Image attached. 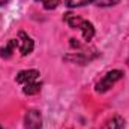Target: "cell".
I'll return each mask as SVG.
<instances>
[{"mask_svg": "<svg viewBox=\"0 0 129 129\" xmlns=\"http://www.w3.org/2000/svg\"><path fill=\"white\" fill-rule=\"evenodd\" d=\"M38 80H39V72L36 69L21 71L17 75V83L23 84L24 95H35L41 90V83Z\"/></svg>", "mask_w": 129, "mask_h": 129, "instance_id": "6da1fadb", "label": "cell"}, {"mask_svg": "<svg viewBox=\"0 0 129 129\" xmlns=\"http://www.w3.org/2000/svg\"><path fill=\"white\" fill-rule=\"evenodd\" d=\"M64 21H66L72 29H78V30H81V32H83V38H84V41L90 42V41L93 39V36H95V27H93V24H92L90 21L81 18L80 15L71 14V12L64 15Z\"/></svg>", "mask_w": 129, "mask_h": 129, "instance_id": "7a4b0ae2", "label": "cell"}, {"mask_svg": "<svg viewBox=\"0 0 129 129\" xmlns=\"http://www.w3.org/2000/svg\"><path fill=\"white\" fill-rule=\"evenodd\" d=\"M122 77H123V72H122V71H119V69L110 71L108 74H105V75L101 78V81L96 84V92L98 93H105V92H108Z\"/></svg>", "mask_w": 129, "mask_h": 129, "instance_id": "3957f363", "label": "cell"}, {"mask_svg": "<svg viewBox=\"0 0 129 129\" xmlns=\"http://www.w3.org/2000/svg\"><path fill=\"white\" fill-rule=\"evenodd\" d=\"M17 48L20 50V53L23 54V56H27V54H30L33 51V48H35V44H33V39L27 35V33L24 32H20L18 33V36H17Z\"/></svg>", "mask_w": 129, "mask_h": 129, "instance_id": "277c9868", "label": "cell"}, {"mask_svg": "<svg viewBox=\"0 0 129 129\" xmlns=\"http://www.w3.org/2000/svg\"><path fill=\"white\" fill-rule=\"evenodd\" d=\"M26 129H42V116L38 110H29L24 116Z\"/></svg>", "mask_w": 129, "mask_h": 129, "instance_id": "5b68a950", "label": "cell"}, {"mask_svg": "<svg viewBox=\"0 0 129 129\" xmlns=\"http://www.w3.org/2000/svg\"><path fill=\"white\" fill-rule=\"evenodd\" d=\"M125 126H126V122L122 116H113L104 123L101 129H125Z\"/></svg>", "mask_w": 129, "mask_h": 129, "instance_id": "8992f818", "label": "cell"}, {"mask_svg": "<svg viewBox=\"0 0 129 129\" xmlns=\"http://www.w3.org/2000/svg\"><path fill=\"white\" fill-rule=\"evenodd\" d=\"M15 48H17V41H15V39H11V41L6 42L5 47L0 50V56H2L3 59H9V57L12 56V53H14Z\"/></svg>", "mask_w": 129, "mask_h": 129, "instance_id": "52a82bcc", "label": "cell"}, {"mask_svg": "<svg viewBox=\"0 0 129 129\" xmlns=\"http://www.w3.org/2000/svg\"><path fill=\"white\" fill-rule=\"evenodd\" d=\"M64 3L69 8H80V6H86L89 3H93V0H64Z\"/></svg>", "mask_w": 129, "mask_h": 129, "instance_id": "ba28073f", "label": "cell"}, {"mask_svg": "<svg viewBox=\"0 0 129 129\" xmlns=\"http://www.w3.org/2000/svg\"><path fill=\"white\" fill-rule=\"evenodd\" d=\"M93 3L96 5V6H114V5H117L119 3V0H93Z\"/></svg>", "mask_w": 129, "mask_h": 129, "instance_id": "9c48e42d", "label": "cell"}, {"mask_svg": "<svg viewBox=\"0 0 129 129\" xmlns=\"http://www.w3.org/2000/svg\"><path fill=\"white\" fill-rule=\"evenodd\" d=\"M36 2H41V0H36ZM42 2H44L45 9H54L59 5V0H42Z\"/></svg>", "mask_w": 129, "mask_h": 129, "instance_id": "30bf717a", "label": "cell"}, {"mask_svg": "<svg viewBox=\"0 0 129 129\" xmlns=\"http://www.w3.org/2000/svg\"><path fill=\"white\" fill-rule=\"evenodd\" d=\"M8 3V0H0V6H3V5H6Z\"/></svg>", "mask_w": 129, "mask_h": 129, "instance_id": "8fae6325", "label": "cell"}, {"mask_svg": "<svg viewBox=\"0 0 129 129\" xmlns=\"http://www.w3.org/2000/svg\"><path fill=\"white\" fill-rule=\"evenodd\" d=\"M0 129H3V128H2V126H0Z\"/></svg>", "mask_w": 129, "mask_h": 129, "instance_id": "7c38bea8", "label": "cell"}]
</instances>
